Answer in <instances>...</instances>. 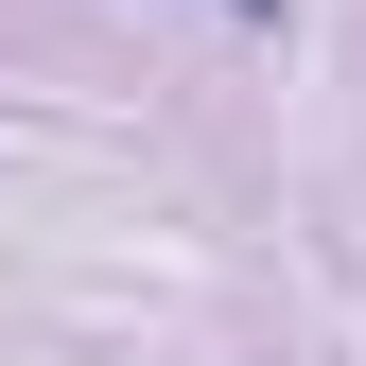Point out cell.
<instances>
[{"label":"cell","mask_w":366,"mask_h":366,"mask_svg":"<svg viewBox=\"0 0 366 366\" xmlns=\"http://www.w3.org/2000/svg\"><path fill=\"white\" fill-rule=\"evenodd\" d=\"M227 18H280V0H227Z\"/></svg>","instance_id":"obj_1"}]
</instances>
